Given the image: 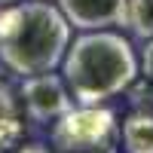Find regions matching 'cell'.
<instances>
[{"instance_id": "cell-1", "label": "cell", "mask_w": 153, "mask_h": 153, "mask_svg": "<svg viewBox=\"0 0 153 153\" xmlns=\"http://www.w3.org/2000/svg\"><path fill=\"white\" fill-rule=\"evenodd\" d=\"M71 46V22L46 0H22L0 12V61L19 76L55 71Z\"/></svg>"}, {"instance_id": "cell-2", "label": "cell", "mask_w": 153, "mask_h": 153, "mask_svg": "<svg viewBox=\"0 0 153 153\" xmlns=\"http://www.w3.org/2000/svg\"><path fill=\"white\" fill-rule=\"evenodd\" d=\"M65 83L76 104H104L126 92L138 76L132 43L113 31H86L68 46L61 58Z\"/></svg>"}, {"instance_id": "cell-3", "label": "cell", "mask_w": 153, "mask_h": 153, "mask_svg": "<svg viewBox=\"0 0 153 153\" xmlns=\"http://www.w3.org/2000/svg\"><path fill=\"white\" fill-rule=\"evenodd\" d=\"M52 147L58 153H117L120 123L101 104H80L61 113L52 126Z\"/></svg>"}, {"instance_id": "cell-4", "label": "cell", "mask_w": 153, "mask_h": 153, "mask_svg": "<svg viewBox=\"0 0 153 153\" xmlns=\"http://www.w3.org/2000/svg\"><path fill=\"white\" fill-rule=\"evenodd\" d=\"M22 95H25V107H28L31 120H37V123H55L61 113H68L74 107V98H71L65 76H58L52 71L25 76Z\"/></svg>"}, {"instance_id": "cell-5", "label": "cell", "mask_w": 153, "mask_h": 153, "mask_svg": "<svg viewBox=\"0 0 153 153\" xmlns=\"http://www.w3.org/2000/svg\"><path fill=\"white\" fill-rule=\"evenodd\" d=\"M71 28L80 31H101L110 25H126L129 0H58Z\"/></svg>"}, {"instance_id": "cell-6", "label": "cell", "mask_w": 153, "mask_h": 153, "mask_svg": "<svg viewBox=\"0 0 153 153\" xmlns=\"http://www.w3.org/2000/svg\"><path fill=\"white\" fill-rule=\"evenodd\" d=\"M126 153H153V113H132L120 129Z\"/></svg>"}, {"instance_id": "cell-7", "label": "cell", "mask_w": 153, "mask_h": 153, "mask_svg": "<svg viewBox=\"0 0 153 153\" xmlns=\"http://www.w3.org/2000/svg\"><path fill=\"white\" fill-rule=\"evenodd\" d=\"M25 126H22V113H19V104L12 92L6 86H0V153L9 150L12 144L22 138Z\"/></svg>"}, {"instance_id": "cell-8", "label": "cell", "mask_w": 153, "mask_h": 153, "mask_svg": "<svg viewBox=\"0 0 153 153\" xmlns=\"http://www.w3.org/2000/svg\"><path fill=\"white\" fill-rule=\"evenodd\" d=\"M126 25L132 28L135 37L150 40V37H153V0H129Z\"/></svg>"}, {"instance_id": "cell-9", "label": "cell", "mask_w": 153, "mask_h": 153, "mask_svg": "<svg viewBox=\"0 0 153 153\" xmlns=\"http://www.w3.org/2000/svg\"><path fill=\"white\" fill-rule=\"evenodd\" d=\"M141 74L153 83V37L144 40V52H141Z\"/></svg>"}, {"instance_id": "cell-10", "label": "cell", "mask_w": 153, "mask_h": 153, "mask_svg": "<svg viewBox=\"0 0 153 153\" xmlns=\"http://www.w3.org/2000/svg\"><path fill=\"white\" fill-rule=\"evenodd\" d=\"M16 153H52L46 144H25V147H19Z\"/></svg>"}, {"instance_id": "cell-11", "label": "cell", "mask_w": 153, "mask_h": 153, "mask_svg": "<svg viewBox=\"0 0 153 153\" xmlns=\"http://www.w3.org/2000/svg\"><path fill=\"white\" fill-rule=\"evenodd\" d=\"M12 3H22V0H0V9H3V6H12Z\"/></svg>"}]
</instances>
